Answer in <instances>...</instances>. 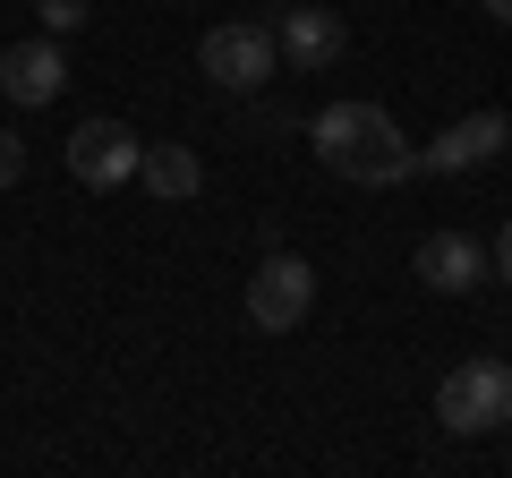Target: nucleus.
I'll list each match as a JSON object with an SVG mask.
<instances>
[{
    "label": "nucleus",
    "instance_id": "12",
    "mask_svg": "<svg viewBox=\"0 0 512 478\" xmlns=\"http://www.w3.org/2000/svg\"><path fill=\"white\" fill-rule=\"evenodd\" d=\"M18 180H26V146L0 129V188H18Z\"/></svg>",
    "mask_w": 512,
    "mask_h": 478
},
{
    "label": "nucleus",
    "instance_id": "2",
    "mask_svg": "<svg viewBox=\"0 0 512 478\" xmlns=\"http://www.w3.org/2000/svg\"><path fill=\"white\" fill-rule=\"evenodd\" d=\"M436 419L453 427V436H495V427H512V368L504 359H461L436 385Z\"/></svg>",
    "mask_w": 512,
    "mask_h": 478
},
{
    "label": "nucleus",
    "instance_id": "6",
    "mask_svg": "<svg viewBox=\"0 0 512 478\" xmlns=\"http://www.w3.org/2000/svg\"><path fill=\"white\" fill-rule=\"evenodd\" d=\"M274 52L291 60V77L333 69V60L350 52V26H342V9H316V0H282V18H274Z\"/></svg>",
    "mask_w": 512,
    "mask_h": 478
},
{
    "label": "nucleus",
    "instance_id": "5",
    "mask_svg": "<svg viewBox=\"0 0 512 478\" xmlns=\"http://www.w3.org/2000/svg\"><path fill=\"white\" fill-rule=\"evenodd\" d=\"M512 154V120L504 111H461L453 129H436L419 146V171H436V180H453V171H487Z\"/></svg>",
    "mask_w": 512,
    "mask_h": 478
},
{
    "label": "nucleus",
    "instance_id": "11",
    "mask_svg": "<svg viewBox=\"0 0 512 478\" xmlns=\"http://www.w3.org/2000/svg\"><path fill=\"white\" fill-rule=\"evenodd\" d=\"M26 9H35V26H43V35H60V43L86 35V18H94V0H26Z\"/></svg>",
    "mask_w": 512,
    "mask_h": 478
},
{
    "label": "nucleus",
    "instance_id": "7",
    "mask_svg": "<svg viewBox=\"0 0 512 478\" xmlns=\"http://www.w3.org/2000/svg\"><path fill=\"white\" fill-rule=\"evenodd\" d=\"M137 154H146V137L128 120H86V129H69V180L77 188H128Z\"/></svg>",
    "mask_w": 512,
    "mask_h": 478
},
{
    "label": "nucleus",
    "instance_id": "4",
    "mask_svg": "<svg viewBox=\"0 0 512 478\" xmlns=\"http://www.w3.org/2000/svg\"><path fill=\"white\" fill-rule=\"evenodd\" d=\"M308 308H316V265L291 257V248H274V257L248 274V316L265 333H291V325H308Z\"/></svg>",
    "mask_w": 512,
    "mask_h": 478
},
{
    "label": "nucleus",
    "instance_id": "13",
    "mask_svg": "<svg viewBox=\"0 0 512 478\" xmlns=\"http://www.w3.org/2000/svg\"><path fill=\"white\" fill-rule=\"evenodd\" d=\"M487 274H504V282H512V222L495 231V248H487Z\"/></svg>",
    "mask_w": 512,
    "mask_h": 478
},
{
    "label": "nucleus",
    "instance_id": "8",
    "mask_svg": "<svg viewBox=\"0 0 512 478\" xmlns=\"http://www.w3.org/2000/svg\"><path fill=\"white\" fill-rule=\"evenodd\" d=\"M60 86H69V52H60V35H26V43L0 52V94H9L18 111L60 103Z\"/></svg>",
    "mask_w": 512,
    "mask_h": 478
},
{
    "label": "nucleus",
    "instance_id": "15",
    "mask_svg": "<svg viewBox=\"0 0 512 478\" xmlns=\"http://www.w3.org/2000/svg\"><path fill=\"white\" fill-rule=\"evenodd\" d=\"M274 9H282V0H274Z\"/></svg>",
    "mask_w": 512,
    "mask_h": 478
},
{
    "label": "nucleus",
    "instance_id": "9",
    "mask_svg": "<svg viewBox=\"0 0 512 478\" xmlns=\"http://www.w3.org/2000/svg\"><path fill=\"white\" fill-rule=\"evenodd\" d=\"M410 265H419V282H427V291L470 299L478 282H487V239H470V231H427Z\"/></svg>",
    "mask_w": 512,
    "mask_h": 478
},
{
    "label": "nucleus",
    "instance_id": "3",
    "mask_svg": "<svg viewBox=\"0 0 512 478\" xmlns=\"http://www.w3.org/2000/svg\"><path fill=\"white\" fill-rule=\"evenodd\" d=\"M197 69L214 77L222 94H256V86H265V77L282 69V52H274V26H256V18L205 26V43H197Z\"/></svg>",
    "mask_w": 512,
    "mask_h": 478
},
{
    "label": "nucleus",
    "instance_id": "10",
    "mask_svg": "<svg viewBox=\"0 0 512 478\" xmlns=\"http://www.w3.org/2000/svg\"><path fill=\"white\" fill-rule=\"evenodd\" d=\"M137 180L154 188V197H171V205H188L205 188V163H197V146H171V137H154L146 154H137Z\"/></svg>",
    "mask_w": 512,
    "mask_h": 478
},
{
    "label": "nucleus",
    "instance_id": "14",
    "mask_svg": "<svg viewBox=\"0 0 512 478\" xmlns=\"http://www.w3.org/2000/svg\"><path fill=\"white\" fill-rule=\"evenodd\" d=\"M487 18H495V26H512V0H487Z\"/></svg>",
    "mask_w": 512,
    "mask_h": 478
},
{
    "label": "nucleus",
    "instance_id": "1",
    "mask_svg": "<svg viewBox=\"0 0 512 478\" xmlns=\"http://www.w3.org/2000/svg\"><path fill=\"white\" fill-rule=\"evenodd\" d=\"M308 146L333 180H359V188H402L419 180V146L402 137V120L384 103H325L308 120Z\"/></svg>",
    "mask_w": 512,
    "mask_h": 478
}]
</instances>
